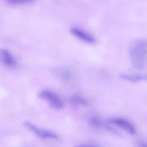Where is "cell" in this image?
I'll use <instances>...</instances> for the list:
<instances>
[{
    "label": "cell",
    "mask_w": 147,
    "mask_h": 147,
    "mask_svg": "<svg viewBox=\"0 0 147 147\" xmlns=\"http://www.w3.org/2000/svg\"><path fill=\"white\" fill-rule=\"evenodd\" d=\"M108 122L110 123L119 127L131 136H134L136 133L134 125L125 119L120 117L112 118L110 119Z\"/></svg>",
    "instance_id": "4"
},
{
    "label": "cell",
    "mask_w": 147,
    "mask_h": 147,
    "mask_svg": "<svg viewBox=\"0 0 147 147\" xmlns=\"http://www.w3.org/2000/svg\"><path fill=\"white\" fill-rule=\"evenodd\" d=\"M24 124L26 128L41 138H50L56 140L59 139V136L56 133L50 131L41 129L30 121H25Z\"/></svg>",
    "instance_id": "3"
},
{
    "label": "cell",
    "mask_w": 147,
    "mask_h": 147,
    "mask_svg": "<svg viewBox=\"0 0 147 147\" xmlns=\"http://www.w3.org/2000/svg\"><path fill=\"white\" fill-rule=\"evenodd\" d=\"M0 62L8 67H13L17 64L16 59L11 52L6 49H0Z\"/></svg>",
    "instance_id": "6"
},
{
    "label": "cell",
    "mask_w": 147,
    "mask_h": 147,
    "mask_svg": "<svg viewBox=\"0 0 147 147\" xmlns=\"http://www.w3.org/2000/svg\"><path fill=\"white\" fill-rule=\"evenodd\" d=\"M138 147H147L146 143L143 141H140L137 144Z\"/></svg>",
    "instance_id": "12"
},
{
    "label": "cell",
    "mask_w": 147,
    "mask_h": 147,
    "mask_svg": "<svg viewBox=\"0 0 147 147\" xmlns=\"http://www.w3.org/2000/svg\"><path fill=\"white\" fill-rule=\"evenodd\" d=\"M70 32L74 36L84 42L90 44H94L96 42V40L92 35L86 32L82 29L78 27H72L70 29Z\"/></svg>",
    "instance_id": "5"
},
{
    "label": "cell",
    "mask_w": 147,
    "mask_h": 147,
    "mask_svg": "<svg viewBox=\"0 0 147 147\" xmlns=\"http://www.w3.org/2000/svg\"><path fill=\"white\" fill-rule=\"evenodd\" d=\"M71 103L77 105L87 106L88 101L85 98L79 95H74L72 96L70 98Z\"/></svg>",
    "instance_id": "8"
},
{
    "label": "cell",
    "mask_w": 147,
    "mask_h": 147,
    "mask_svg": "<svg viewBox=\"0 0 147 147\" xmlns=\"http://www.w3.org/2000/svg\"><path fill=\"white\" fill-rule=\"evenodd\" d=\"M38 97L47 101L52 108L56 110H61L64 106L63 101L60 96L51 90H42L38 93Z\"/></svg>",
    "instance_id": "2"
},
{
    "label": "cell",
    "mask_w": 147,
    "mask_h": 147,
    "mask_svg": "<svg viewBox=\"0 0 147 147\" xmlns=\"http://www.w3.org/2000/svg\"><path fill=\"white\" fill-rule=\"evenodd\" d=\"M130 60L133 68L142 71L147 65V42L144 39L137 40L131 45L129 52Z\"/></svg>",
    "instance_id": "1"
},
{
    "label": "cell",
    "mask_w": 147,
    "mask_h": 147,
    "mask_svg": "<svg viewBox=\"0 0 147 147\" xmlns=\"http://www.w3.org/2000/svg\"><path fill=\"white\" fill-rule=\"evenodd\" d=\"M61 76L64 79H69L71 77L70 72L67 69H63L61 71Z\"/></svg>",
    "instance_id": "11"
},
{
    "label": "cell",
    "mask_w": 147,
    "mask_h": 147,
    "mask_svg": "<svg viewBox=\"0 0 147 147\" xmlns=\"http://www.w3.org/2000/svg\"><path fill=\"white\" fill-rule=\"evenodd\" d=\"M90 123L91 125L97 128H99L102 125L101 121L98 118L95 117L90 119Z\"/></svg>",
    "instance_id": "10"
},
{
    "label": "cell",
    "mask_w": 147,
    "mask_h": 147,
    "mask_svg": "<svg viewBox=\"0 0 147 147\" xmlns=\"http://www.w3.org/2000/svg\"><path fill=\"white\" fill-rule=\"evenodd\" d=\"M120 78L123 80L132 82H137L145 80L147 76L145 74H123L120 75Z\"/></svg>",
    "instance_id": "7"
},
{
    "label": "cell",
    "mask_w": 147,
    "mask_h": 147,
    "mask_svg": "<svg viewBox=\"0 0 147 147\" xmlns=\"http://www.w3.org/2000/svg\"><path fill=\"white\" fill-rule=\"evenodd\" d=\"M75 147H98L95 145H80L76 146Z\"/></svg>",
    "instance_id": "13"
},
{
    "label": "cell",
    "mask_w": 147,
    "mask_h": 147,
    "mask_svg": "<svg viewBox=\"0 0 147 147\" xmlns=\"http://www.w3.org/2000/svg\"><path fill=\"white\" fill-rule=\"evenodd\" d=\"M33 2L34 1L30 0H9L7 1L9 5L16 6L30 4Z\"/></svg>",
    "instance_id": "9"
}]
</instances>
